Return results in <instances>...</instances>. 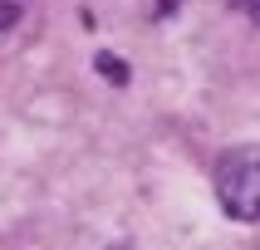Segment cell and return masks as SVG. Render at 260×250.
Instances as JSON below:
<instances>
[{
    "label": "cell",
    "mask_w": 260,
    "mask_h": 250,
    "mask_svg": "<svg viewBox=\"0 0 260 250\" xmlns=\"http://www.w3.org/2000/svg\"><path fill=\"white\" fill-rule=\"evenodd\" d=\"M93 69H99L108 84H118V88L128 84V64H123L118 54H108V49H99V54H93Z\"/></svg>",
    "instance_id": "cell-2"
},
{
    "label": "cell",
    "mask_w": 260,
    "mask_h": 250,
    "mask_svg": "<svg viewBox=\"0 0 260 250\" xmlns=\"http://www.w3.org/2000/svg\"><path fill=\"white\" fill-rule=\"evenodd\" d=\"M216 201L241 226L260 221V147H226L216 157Z\"/></svg>",
    "instance_id": "cell-1"
},
{
    "label": "cell",
    "mask_w": 260,
    "mask_h": 250,
    "mask_svg": "<svg viewBox=\"0 0 260 250\" xmlns=\"http://www.w3.org/2000/svg\"><path fill=\"white\" fill-rule=\"evenodd\" d=\"M172 5H182V0H162V5H157V15H167V10H172Z\"/></svg>",
    "instance_id": "cell-4"
},
{
    "label": "cell",
    "mask_w": 260,
    "mask_h": 250,
    "mask_svg": "<svg viewBox=\"0 0 260 250\" xmlns=\"http://www.w3.org/2000/svg\"><path fill=\"white\" fill-rule=\"evenodd\" d=\"M15 20H20V5H10V0H0V29H10Z\"/></svg>",
    "instance_id": "cell-3"
}]
</instances>
